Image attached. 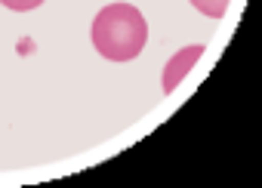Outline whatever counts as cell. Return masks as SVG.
Segmentation results:
<instances>
[{"label": "cell", "instance_id": "5", "mask_svg": "<svg viewBox=\"0 0 262 188\" xmlns=\"http://www.w3.org/2000/svg\"><path fill=\"white\" fill-rule=\"evenodd\" d=\"M31 50H34V40H31V37H22V40H19V53H22V56H28Z\"/></svg>", "mask_w": 262, "mask_h": 188}, {"label": "cell", "instance_id": "1", "mask_svg": "<svg viewBox=\"0 0 262 188\" xmlns=\"http://www.w3.org/2000/svg\"><path fill=\"white\" fill-rule=\"evenodd\" d=\"M148 44V22L129 4H108L93 19V47L108 62H129Z\"/></svg>", "mask_w": 262, "mask_h": 188}, {"label": "cell", "instance_id": "3", "mask_svg": "<svg viewBox=\"0 0 262 188\" xmlns=\"http://www.w3.org/2000/svg\"><path fill=\"white\" fill-rule=\"evenodd\" d=\"M228 4L231 0H191V7L198 13H204L207 19H222L228 13Z\"/></svg>", "mask_w": 262, "mask_h": 188}, {"label": "cell", "instance_id": "4", "mask_svg": "<svg viewBox=\"0 0 262 188\" xmlns=\"http://www.w3.org/2000/svg\"><path fill=\"white\" fill-rule=\"evenodd\" d=\"M7 10H13V13H28V10H37L43 0H0Z\"/></svg>", "mask_w": 262, "mask_h": 188}, {"label": "cell", "instance_id": "2", "mask_svg": "<svg viewBox=\"0 0 262 188\" xmlns=\"http://www.w3.org/2000/svg\"><path fill=\"white\" fill-rule=\"evenodd\" d=\"M204 44H191V47H182L176 56H170V62L164 65V74H161V90H164V96H170L185 77H188V71L201 62V56H204Z\"/></svg>", "mask_w": 262, "mask_h": 188}]
</instances>
